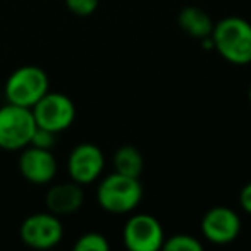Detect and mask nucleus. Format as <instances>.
Masks as SVG:
<instances>
[{"label": "nucleus", "mask_w": 251, "mask_h": 251, "mask_svg": "<svg viewBox=\"0 0 251 251\" xmlns=\"http://www.w3.org/2000/svg\"><path fill=\"white\" fill-rule=\"evenodd\" d=\"M108 248L107 237L100 232H86L74 243L76 251H108Z\"/></svg>", "instance_id": "15"}, {"label": "nucleus", "mask_w": 251, "mask_h": 251, "mask_svg": "<svg viewBox=\"0 0 251 251\" xmlns=\"http://www.w3.org/2000/svg\"><path fill=\"white\" fill-rule=\"evenodd\" d=\"M124 246L131 251H157L162 250L165 241L164 227L148 213H136L131 217L122 230Z\"/></svg>", "instance_id": "7"}, {"label": "nucleus", "mask_w": 251, "mask_h": 251, "mask_svg": "<svg viewBox=\"0 0 251 251\" xmlns=\"http://www.w3.org/2000/svg\"><path fill=\"white\" fill-rule=\"evenodd\" d=\"M248 98H250V103H251V84H250V90H248Z\"/></svg>", "instance_id": "19"}, {"label": "nucleus", "mask_w": 251, "mask_h": 251, "mask_svg": "<svg viewBox=\"0 0 251 251\" xmlns=\"http://www.w3.org/2000/svg\"><path fill=\"white\" fill-rule=\"evenodd\" d=\"M66 5L76 16H91L98 7V0H66Z\"/></svg>", "instance_id": "17"}, {"label": "nucleus", "mask_w": 251, "mask_h": 251, "mask_svg": "<svg viewBox=\"0 0 251 251\" xmlns=\"http://www.w3.org/2000/svg\"><path fill=\"white\" fill-rule=\"evenodd\" d=\"M162 250L165 251H201L203 244L189 234H176L164 241Z\"/></svg>", "instance_id": "14"}, {"label": "nucleus", "mask_w": 251, "mask_h": 251, "mask_svg": "<svg viewBox=\"0 0 251 251\" xmlns=\"http://www.w3.org/2000/svg\"><path fill=\"white\" fill-rule=\"evenodd\" d=\"M36 122L31 108L5 103L0 107V148L5 151H21L31 143Z\"/></svg>", "instance_id": "3"}, {"label": "nucleus", "mask_w": 251, "mask_h": 251, "mask_svg": "<svg viewBox=\"0 0 251 251\" xmlns=\"http://www.w3.org/2000/svg\"><path fill=\"white\" fill-rule=\"evenodd\" d=\"M50 81L42 67L23 66L7 77L4 86L5 100L19 107L33 108V105L49 93Z\"/></svg>", "instance_id": "4"}, {"label": "nucleus", "mask_w": 251, "mask_h": 251, "mask_svg": "<svg viewBox=\"0 0 251 251\" xmlns=\"http://www.w3.org/2000/svg\"><path fill=\"white\" fill-rule=\"evenodd\" d=\"M143 198V186L140 177H131L114 172L101 179L97 188V201L105 212L124 215L140 205Z\"/></svg>", "instance_id": "2"}, {"label": "nucleus", "mask_w": 251, "mask_h": 251, "mask_svg": "<svg viewBox=\"0 0 251 251\" xmlns=\"http://www.w3.org/2000/svg\"><path fill=\"white\" fill-rule=\"evenodd\" d=\"M29 145L36 148H43V150H52V147L55 145V133L36 126V129L31 138V143Z\"/></svg>", "instance_id": "16"}, {"label": "nucleus", "mask_w": 251, "mask_h": 251, "mask_svg": "<svg viewBox=\"0 0 251 251\" xmlns=\"http://www.w3.org/2000/svg\"><path fill=\"white\" fill-rule=\"evenodd\" d=\"M18 167L23 177L35 186L49 184L57 174V160L52 151L31 147V145L21 150Z\"/></svg>", "instance_id": "10"}, {"label": "nucleus", "mask_w": 251, "mask_h": 251, "mask_svg": "<svg viewBox=\"0 0 251 251\" xmlns=\"http://www.w3.org/2000/svg\"><path fill=\"white\" fill-rule=\"evenodd\" d=\"M33 117L38 127L49 129L59 134L69 129L76 119V107L73 100L64 93H52L49 91L43 95L31 108Z\"/></svg>", "instance_id": "5"}, {"label": "nucleus", "mask_w": 251, "mask_h": 251, "mask_svg": "<svg viewBox=\"0 0 251 251\" xmlns=\"http://www.w3.org/2000/svg\"><path fill=\"white\" fill-rule=\"evenodd\" d=\"M177 23H179V28H181L186 35L193 36V38L203 40V38L212 36L213 21H212V18L200 7H195V5L184 7L179 12Z\"/></svg>", "instance_id": "12"}, {"label": "nucleus", "mask_w": 251, "mask_h": 251, "mask_svg": "<svg viewBox=\"0 0 251 251\" xmlns=\"http://www.w3.org/2000/svg\"><path fill=\"white\" fill-rule=\"evenodd\" d=\"M19 237L33 250H50L62 241L64 227L59 215L52 212H38L23 220Z\"/></svg>", "instance_id": "6"}, {"label": "nucleus", "mask_w": 251, "mask_h": 251, "mask_svg": "<svg viewBox=\"0 0 251 251\" xmlns=\"http://www.w3.org/2000/svg\"><path fill=\"white\" fill-rule=\"evenodd\" d=\"M103 151L93 143H81L74 147L67 158V172L71 181L81 186L97 181L103 172Z\"/></svg>", "instance_id": "8"}, {"label": "nucleus", "mask_w": 251, "mask_h": 251, "mask_svg": "<svg viewBox=\"0 0 251 251\" xmlns=\"http://www.w3.org/2000/svg\"><path fill=\"white\" fill-rule=\"evenodd\" d=\"M239 205H241V208H243L244 212L251 215V182L244 184L243 189H241V193H239Z\"/></svg>", "instance_id": "18"}, {"label": "nucleus", "mask_w": 251, "mask_h": 251, "mask_svg": "<svg viewBox=\"0 0 251 251\" xmlns=\"http://www.w3.org/2000/svg\"><path fill=\"white\" fill-rule=\"evenodd\" d=\"M213 49L234 66L251 64V25L239 16H229L213 25Z\"/></svg>", "instance_id": "1"}, {"label": "nucleus", "mask_w": 251, "mask_h": 251, "mask_svg": "<svg viewBox=\"0 0 251 251\" xmlns=\"http://www.w3.org/2000/svg\"><path fill=\"white\" fill-rule=\"evenodd\" d=\"M84 193L81 189V184L71 181V182H59L53 184L47 191L45 205L49 212L55 213L59 217L73 215L83 206Z\"/></svg>", "instance_id": "11"}, {"label": "nucleus", "mask_w": 251, "mask_h": 251, "mask_svg": "<svg viewBox=\"0 0 251 251\" xmlns=\"http://www.w3.org/2000/svg\"><path fill=\"white\" fill-rule=\"evenodd\" d=\"M145 167V160L141 151L136 147L124 145L114 153V169L115 172L131 177H140Z\"/></svg>", "instance_id": "13"}, {"label": "nucleus", "mask_w": 251, "mask_h": 251, "mask_svg": "<svg viewBox=\"0 0 251 251\" xmlns=\"http://www.w3.org/2000/svg\"><path fill=\"white\" fill-rule=\"evenodd\" d=\"M241 232V219L229 206H213L203 215L201 234L213 244H229Z\"/></svg>", "instance_id": "9"}]
</instances>
